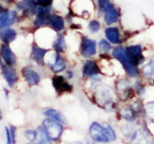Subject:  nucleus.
Returning <instances> with one entry per match:
<instances>
[{
    "instance_id": "4be33fe9",
    "label": "nucleus",
    "mask_w": 154,
    "mask_h": 144,
    "mask_svg": "<svg viewBox=\"0 0 154 144\" xmlns=\"http://www.w3.org/2000/svg\"><path fill=\"white\" fill-rule=\"evenodd\" d=\"M52 47L54 49V51L58 53H64L66 49V42L65 35L63 34H58L56 39H54L52 45Z\"/></svg>"
},
{
    "instance_id": "f704fd0d",
    "label": "nucleus",
    "mask_w": 154,
    "mask_h": 144,
    "mask_svg": "<svg viewBox=\"0 0 154 144\" xmlns=\"http://www.w3.org/2000/svg\"><path fill=\"white\" fill-rule=\"evenodd\" d=\"M5 136H6V144H13L12 139V135H11L10 129L8 127H5Z\"/></svg>"
},
{
    "instance_id": "c85d7f7f",
    "label": "nucleus",
    "mask_w": 154,
    "mask_h": 144,
    "mask_svg": "<svg viewBox=\"0 0 154 144\" xmlns=\"http://www.w3.org/2000/svg\"><path fill=\"white\" fill-rule=\"evenodd\" d=\"M133 89L135 90V93H137L139 97H143L146 93V86L145 84L143 83L142 81L137 80L136 83H134Z\"/></svg>"
},
{
    "instance_id": "6ab92c4d",
    "label": "nucleus",
    "mask_w": 154,
    "mask_h": 144,
    "mask_svg": "<svg viewBox=\"0 0 154 144\" xmlns=\"http://www.w3.org/2000/svg\"><path fill=\"white\" fill-rule=\"evenodd\" d=\"M65 19L60 15L53 14L50 17L49 26L55 32H60L65 29Z\"/></svg>"
},
{
    "instance_id": "b1692460",
    "label": "nucleus",
    "mask_w": 154,
    "mask_h": 144,
    "mask_svg": "<svg viewBox=\"0 0 154 144\" xmlns=\"http://www.w3.org/2000/svg\"><path fill=\"white\" fill-rule=\"evenodd\" d=\"M142 72L147 79H154V55L151 57L149 61L143 67Z\"/></svg>"
},
{
    "instance_id": "a211bd4d",
    "label": "nucleus",
    "mask_w": 154,
    "mask_h": 144,
    "mask_svg": "<svg viewBox=\"0 0 154 144\" xmlns=\"http://www.w3.org/2000/svg\"><path fill=\"white\" fill-rule=\"evenodd\" d=\"M17 37V31L10 27L0 28V40L5 44H9Z\"/></svg>"
},
{
    "instance_id": "1a4fd4ad",
    "label": "nucleus",
    "mask_w": 154,
    "mask_h": 144,
    "mask_svg": "<svg viewBox=\"0 0 154 144\" xmlns=\"http://www.w3.org/2000/svg\"><path fill=\"white\" fill-rule=\"evenodd\" d=\"M38 5L34 0H21L16 3V9L23 12L26 17L35 16L37 12Z\"/></svg>"
},
{
    "instance_id": "ddd939ff",
    "label": "nucleus",
    "mask_w": 154,
    "mask_h": 144,
    "mask_svg": "<svg viewBox=\"0 0 154 144\" xmlns=\"http://www.w3.org/2000/svg\"><path fill=\"white\" fill-rule=\"evenodd\" d=\"M82 74L84 78H91L97 75H101L102 70L95 60H87L82 66Z\"/></svg>"
},
{
    "instance_id": "f257e3e1",
    "label": "nucleus",
    "mask_w": 154,
    "mask_h": 144,
    "mask_svg": "<svg viewBox=\"0 0 154 144\" xmlns=\"http://www.w3.org/2000/svg\"><path fill=\"white\" fill-rule=\"evenodd\" d=\"M112 56L115 60L120 63L122 67L127 74L131 78H137L140 75V70L136 64L133 63L128 56L126 49L123 46H117L112 50Z\"/></svg>"
},
{
    "instance_id": "58836bf2",
    "label": "nucleus",
    "mask_w": 154,
    "mask_h": 144,
    "mask_svg": "<svg viewBox=\"0 0 154 144\" xmlns=\"http://www.w3.org/2000/svg\"><path fill=\"white\" fill-rule=\"evenodd\" d=\"M3 92H4V93H5V97H6L8 98V96H9V90H8V89L7 88H4L3 89Z\"/></svg>"
},
{
    "instance_id": "f3484780",
    "label": "nucleus",
    "mask_w": 154,
    "mask_h": 144,
    "mask_svg": "<svg viewBox=\"0 0 154 144\" xmlns=\"http://www.w3.org/2000/svg\"><path fill=\"white\" fill-rule=\"evenodd\" d=\"M139 111L133 105H126L119 109V114L124 120L133 122L137 117Z\"/></svg>"
},
{
    "instance_id": "20e7f679",
    "label": "nucleus",
    "mask_w": 154,
    "mask_h": 144,
    "mask_svg": "<svg viewBox=\"0 0 154 144\" xmlns=\"http://www.w3.org/2000/svg\"><path fill=\"white\" fill-rule=\"evenodd\" d=\"M17 11L9 10L0 5V28H8L18 20Z\"/></svg>"
},
{
    "instance_id": "4c0bfd02",
    "label": "nucleus",
    "mask_w": 154,
    "mask_h": 144,
    "mask_svg": "<svg viewBox=\"0 0 154 144\" xmlns=\"http://www.w3.org/2000/svg\"><path fill=\"white\" fill-rule=\"evenodd\" d=\"M0 1L4 2V3H7V4H12L14 2V0H0Z\"/></svg>"
},
{
    "instance_id": "72a5a7b5",
    "label": "nucleus",
    "mask_w": 154,
    "mask_h": 144,
    "mask_svg": "<svg viewBox=\"0 0 154 144\" xmlns=\"http://www.w3.org/2000/svg\"><path fill=\"white\" fill-rule=\"evenodd\" d=\"M34 2L37 4V5L52 6L53 3V0H34Z\"/></svg>"
},
{
    "instance_id": "37998d69",
    "label": "nucleus",
    "mask_w": 154,
    "mask_h": 144,
    "mask_svg": "<svg viewBox=\"0 0 154 144\" xmlns=\"http://www.w3.org/2000/svg\"><path fill=\"white\" fill-rule=\"evenodd\" d=\"M91 144H93V143H91Z\"/></svg>"
},
{
    "instance_id": "e433bc0d",
    "label": "nucleus",
    "mask_w": 154,
    "mask_h": 144,
    "mask_svg": "<svg viewBox=\"0 0 154 144\" xmlns=\"http://www.w3.org/2000/svg\"><path fill=\"white\" fill-rule=\"evenodd\" d=\"M74 76H75L74 72L71 69H68V70L66 71V77L68 79H72L74 77Z\"/></svg>"
},
{
    "instance_id": "7c9ffc66",
    "label": "nucleus",
    "mask_w": 154,
    "mask_h": 144,
    "mask_svg": "<svg viewBox=\"0 0 154 144\" xmlns=\"http://www.w3.org/2000/svg\"><path fill=\"white\" fill-rule=\"evenodd\" d=\"M99 48L103 53H108L112 49V46L107 39H102L99 42Z\"/></svg>"
},
{
    "instance_id": "c9c22d12",
    "label": "nucleus",
    "mask_w": 154,
    "mask_h": 144,
    "mask_svg": "<svg viewBox=\"0 0 154 144\" xmlns=\"http://www.w3.org/2000/svg\"><path fill=\"white\" fill-rule=\"evenodd\" d=\"M9 129H10L11 135H12V142H13V144H15L16 143V127H15V126H10Z\"/></svg>"
},
{
    "instance_id": "79ce46f5",
    "label": "nucleus",
    "mask_w": 154,
    "mask_h": 144,
    "mask_svg": "<svg viewBox=\"0 0 154 144\" xmlns=\"http://www.w3.org/2000/svg\"><path fill=\"white\" fill-rule=\"evenodd\" d=\"M27 144H35V143H27Z\"/></svg>"
},
{
    "instance_id": "7ed1b4c3",
    "label": "nucleus",
    "mask_w": 154,
    "mask_h": 144,
    "mask_svg": "<svg viewBox=\"0 0 154 144\" xmlns=\"http://www.w3.org/2000/svg\"><path fill=\"white\" fill-rule=\"evenodd\" d=\"M42 127L52 141H58L63 135V124L52 118L45 119L42 122Z\"/></svg>"
},
{
    "instance_id": "dca6fc26",
    "label": "nucleus",
    "mask_w": 154,
    "mask_h": 144,
    "mask_svg": "<svg viewBox=\"0 0 154 144\" xmlns=\"http://www.w3.org/2000/svg\"><path fill=\"white\" fill-rule=\"evenodd\" d=\"M106 38L109 42L115 45H119L122 42L119 29L116 26H109L104 31Z\"/></svg>"
},
{
    "instance_id": "6e6552de",
    "label": "nucleus",
    "mask_w": 154,
    "mask_h": 144,
    "mask_svg": "<svg viewBox=\"0 0 154 144\" xmlns=\"http://www.w3.org/2000/svg\"><path fill=\"white\" fill-rule=\"evenodd\" d=\"M52 84L58 94L71 93L73 90L72 85L69 83L64 76L61 75L56 74L55 76H53L52 77Z\"/></svg>"
},
{
    "instance_id": "aec40b11",
    "label": "nucleus",
    "mask_w": 154,
    "mask_h": 144,
    "mask_svg": "<svg viewBox=\"0 0 154 144\" xmlns=\"http://www.w3.org/2000/svg\"><path fill=\"white\" fill-rule=\"evenodd\" d=\"M43 114L47 116V117L52 118L53 120L60 122L62 124H67L68 123L66 116L60 111L57 110V109H53V108H47V109L44 110Z\"/></svg>"
},
{
    "instance_id": "0eeeda50",
    "label": "nucleus",
    "mask_w": 154,
    "mask_h": 144,
    "mask_svg": "<svg viewBox=\"0 0 154 144\" xmlns=\"http://www.w3.org/2000/svg\"><path fill=\"white\" fill-rule=\"evenodd\" d=\"M126 51L128 56H130L132 61L137 66L142 65L146 60V57L143 55V49L141 45L135 44L128 46L126 48Z\"/></svg>"
},
{
    "instance_id": "f03ea898",
    "label": "nucleus",
    "mask_w": 154,
    "mask_h": 144,
    "mask_svg": "<svg viewBox=\"0 0 154 144\" xmlns=\"http://www.w3.org/2000/svg\"><path fill=\"white\" fill-rule=\"evenodd\" d=\"M115 92L118 98L123 102L133 98L136 93L130 81L126 78H121L116 82Z\"/></svg>"
},
{
    "instance_id": "cd10ccee",
    "label": "nucleus",
    "mask_w": 154,
    "mask_h": 144,
    "mask_svg": "<svg viewBox=\"0 0 154 144\" xmlns=\"http://www.w3.org/2000/svg\"><path fill=\"white\" fill-rule=\"evenodd\" d=\"M103 126L105 129L106 133V136L109 139V141H115L116 139V134L115 130H113V128L108 123H103Z\"/></svg>"
},
{
    "instance_id": "5701e85b",
    "label": "nucleus",
    "mask_w": 154,
    "mask_h": 144,
    "mask_svg": "<svg viewBox=\"0 0 154 144\" xmlns=\"http://www.w3.org/2000/svg\"><path fill=\"white\" fill-rule=\"evenodd\" d=\"M37 136L35 144H52V140L48 136L47 133L42 127H38L36 130Z\"/></svg>"
},
{
    "instance_id": "412c9836",
    "label": "nucleus",
    "mask_w": 154,
    "mask_h": 144,
    "mask_svg": "<svg viewBox=\"0 0 154 144\" xmlns=\"http://www.w3.org/2000/svg\"><path fill=\"white\" fill-rule=\"evenodd\" d=\"M48 67H49L51 72H53V73H60V72L65 71V69H66V61L61 56V54L59 53V55L57 56V59H56L54 63Z\"/></svg>"
},
{
    "instance_id": "bb28decb",
    "label": "nucleus",
    "mask_w": 154,
    "mask_h": 144,
    "mask_svg": "<svg viewBox=\"0 0 154 144\" xmlns=\"http://www.w3.org/2000/svg\"><path fill=\"white\" fill-rule=\"evenodd\" d=\"M101 28V23L97 20H92L89 22L88 24V29L89 32L92 34H96L99 32Z\"/></svg>"
},
{
    "instance_id": "423d86ee",
    "label": "nucleus",
    "mask_w": 154,
    "mask_h": 144,
    "mask_svg": "<svg viewBox=\"0 0 154 144\" xmlns=\"http://www.w3.org/2000/svg\"><path fill=\"white\" fill-rule=\"evenodd\" d=\"M97 53L96 40L88 37H82L80 43V53L84 58H92Z\"/></svg>"
},
{
    "instance_id": "c756f323",
    "label": "nucleus",
    "mask_w": 154,
    "mask_h": 144,
    "mask_svg": "<svg viewBox=\"0 0 154 144\" xmlns=\"http://www.w3.org/2000/svg\"><path fill=\"white\" fill-rule=\"evenodd\" d=\"M144 112L151 120L154 121V100L144 105Z\"/></svg>"
},
{
    "instance_id": "2f4dec72",
    "label": "nucleus",
    "mask_w": 154,
    "mask_h": 144,
    "mask_svg": "<svg viewBox=\"0 0 154 144\" xmlns=\"http://www.w3.org/2000/svg\"><path fill=\"white\" fill-rule=\"evenodd\" d=\"M110 3L111 0H96V5H97L98 10L102 13L104 12V10Z\"/></svg>"
},
{
    "instance_id": "393cba45",
    "label": "nucleus",
    "mask_w": 154,
    "mask_h": 144,
    "mask_svg": "<svg viewBox=\"0 0 154 144\" xmlns=\"http://www.w3.org/2000/svg\"><path fill=\"white\" fill-rule=\"evenodd\" d=\"M51 17V16H50ZM50 17H43L40 16H35L33 20V26L36 29H40L45 26H49Z\"/></svg>"
},
{
    "instance_id": "2eb2a0df",
    "label": "nucleus",
    "mask_w": 154,
    "mask_h": 144,
    "mask_svg": "<svg viewBox=\"0 0 154 144\" xmlns=\"http://www.w3.org/2000/svg\"><path fill=\"white\" fill-rule=\"evenodd\" d=\"M0 56L2 60L5 62V64L14 66L16 64V56L9 44L3 43L0 47Z\"/></svg>"
},
{
    "instance_id": "9b49d317",
    "label": "nucleus",
    "mask_w": 154,
    "mask_h": 144,
    "mask_svg": "<svg viewBox=\"0 0 154 144\" xmlns=\"http://www.w3.org/2000/svg\"><path fill=\"white\" fill-rule=\"evenodd\" d=\"M103 14L104 22L107 26H109L118 23L120 18V12L112 2L107 6L106 9L103 12Z\"/></svg>"
},
{
    "instance_id": "ea45409f",
    "label": "nucleus",
    "mask_w": 154,
    "mask_h": 144,
    "mask_svg": "<svg viewBox=\"0 0 154 144\" xmlns=\"http://www.w3.org/2000/svg\"><path fill=\"white\" fill-rule=\"evenodd\" d=\"M3 65V64H2V60H1V59H0V68H1V67H2V66Z\"/></svg>"
},
{
    "instance_id": "a19ab883",
    "label": "nucleus",
    "mask_w": 154,
    "mask_h": 144,
    "mask_svg": "<svg viewBox=\"0 0 154 144\" xmlns=\"http://www.w3.org/2000/svg\"><path fill=\"white\" fill-rule=\"evenodd\" d=\"M72 144H82V143H81V142H72Z\"/></svg>"
},
{
    "instance_id": "473e14b6",
    "label": "nucleus",
    "mask_w": 154,
    "mask_h": 144,
    "mask_svg": "<svg viewBox=\"0 0 154 144\" xmlns=\"http://www.w3.org/2000/svg\"><path fill=\"white\" fill-rule=\"evenodd\" d=\"M24 135L28 140L31 141V142H35V139H36L37 132L36 130H27L24 132Z\"/></svg>"
},
{
    "instance_id": "4468645a",
    "label": "nucleus",
    "mask_w": 154,
    "mask_h": 144,
    "mask_svg": "<svg viewBox=\"0 0 154 144\" xmlns=\"http://www.w3.org/2000/svg\"><path fill=\"white\" fill-rule=\"evenodd\" d=\"M1 73L9 87H13L18 80L16 69L12 66L3 64L1 67Z\"/></svg>"
},
{
    "instance_id": "9d476101",
    "label": "nucleus",
    "mask_w": 154,
    "mask_h": 144,
    "mask_svg": "<svg viewBox=\"0 0 154 144\" xmlns=\"http://www.w3.org/2000/svg\"><path fill=\"white\" fill-rule=\"evenodd\" d=\"M21 73L24 79L29 86H35L38 85L41 81V76L38 72L31 66H26L21 70Z\"/></svg>"
},
{
    "instance_id": "f8f14e48",
    "label": "nucleus",
    "mask_w": 154,
    "mask_h": 144,
    "mask_svg": "<svg viewBox=\"0 0 154 144\" xmlns=\"http://www.w3.org/2000/svg\"><path fill=\"white\" fill-rule=\"evenodd\" d=\"M49 52V49L43 48L37 45L36 43H34L32 46L31 49V58L32 60L35 62L37 65L40 66H44L46 65V54Z\"/></svg>"
},
{
    "instance_id": "a878e982",
    "label": "nucleus",
    "mask_w": 154,
    "mask_h": 144,
    "mask_svg": "<svg viewBox=\"0 0 154 144\" xmlns=\"http://www.w3.org/2000/svg\"><path fill=\"white\" fill-rule=\"evenodd\" d=\"M145 143V136L140 131H133L130 136V144Z\"/></svg>"
},
{
    "instance_id": "39448f33",
    "label": "nucleus",
    "mask_w": 154,
    "mask_h": 144,
    "mask_svg": "<svg viewBox=\"0 0 154 144\" xmlns=\"http://www.w3.org/2000/svg\"><path fill=\"white\" fill-rule=\"evenodd\" d=\"M89 133L92 139L95 142L105 143L110 142L107 137L103 124H100L98 122H93L91 123L89 129Z\"/></svg>"
}]
</instances>
